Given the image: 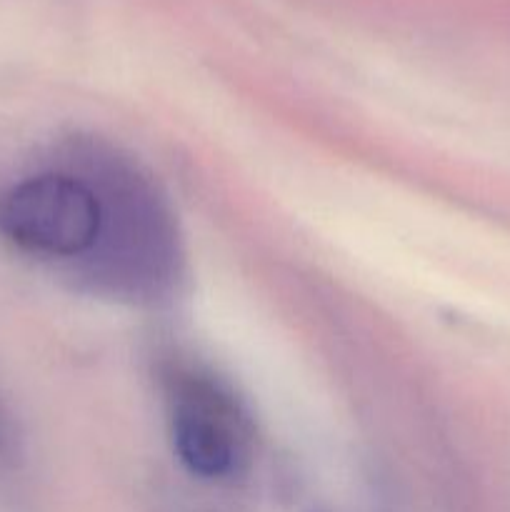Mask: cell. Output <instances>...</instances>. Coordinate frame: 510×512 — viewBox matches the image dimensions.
<instances>
[{
  "label": "cell",
  "mask_w": 510,
  "mask_h": 512,
  "mask_svg": "<svg viewBox=\"0 0 510 512\" xmlns=\"http://www.w3.org/2000/svg\"><path fill=\"white\" fill-rule=\"evenodd\" d=\"M173 453L200 480H228L253 460L255 425L230 383L210 368L170 360L160 370Z\"/></svg>",
  "instance_id": "2"
},
{
  "label": "cell",
  "mask_w": 510,
  "mask_h": 512,
  "mask_svg": "<svg viewBox=\"0 0 510 512\" xmlns=\"http://www.w3.org/2000/svg\"><path fill=\"white\" fill-rule=\"evenodd\" d=\"M100 200L98 243L78 273L115 298H168L183 278V243L168 200L148 173L100 143H83L70 155Z\"/></svg>",
  "instance_id": "1"
},
{
  "label": "cell",
  "mask_w": 510,
  "mask_h": 512,
  "mask_svg": "<svg viewBox=\"0 0 510 512\" xmlns=\"http://www.w3.org/2000/svg\"><path fill=\"white\" fill-rule=\"evenodd\" d=\"M0 233L35 258L83 263L98 243V193L70 165L28 175L0 195Z\"/></svg>",
  "instance_id": "3"
}]
</instances>
